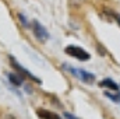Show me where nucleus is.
Returning a JSON list of instances; mask_svg holds the SVG:
<instances>
[{
    "instance_id": "nucleus-4",
    "label": "nucleus",
    "mask_w": 120,
    "mask_h": 119,
    "mask_svg": "<svg viewBox=\"0 0 120 119\" xmlns=\"http://www.w3.org/2000/svg\"><path fill=\"white\" fill-rule=\"evenodd\" d=\"M70 73H73L77 79H80V80H82L84 83H88V84H91V83H94L95 81V76L94 74H91V73H88V71H85V70H78V69H68V67H66Z\"/></svg>"
},
{
    "instance_id": "nucleus-10",
    "label": "nucleus",
    "mask_w": 120,
    "mask_h": 119,
    "mask_svg": "<svg viewBox=\"0 0 120 119\" xmlns=\"http://www.w3.org/2000/svg\"><path fill=\"white\" fill-rule=\"evenodd\" d=\"M109 14H110V16L116 20V23L120 25V14H117V13H113V11H109Z\"/></svg>"
},
{
    "instance_id": "nucleus-3",
    "label": "nucleus",
    "mask_w": 120,
    "mask_h": 119,
    "mask_svg": "<svg viewBox=\"0 0 120 119\" xmlns=\"http://www.w3.org/2000/svg\"><path fill=\"white\" fill-rule=\"evenodd\" d=\"M10 63H11L13 69H14V70H15V71H17L18 74H21V76H22L24 79L27 77V79H31V80H34V81H36V83H41V80H39V79H36V77H35V76H34L32 73H30V71H28L27 69H24V67H22V66H21V64H20V63H18L17 60L14 59L13 56H10Z\"/></svg>"
},
{
    "instance_id": "nucleus-12",
    "label": "nucleus",
    "mask_w": 120,
    "mask_h": 119,
    "mask_svg": "<svg viewBox=\"0 0 120 119\" xmlns=\"http://www.w3.org/2000/svg\"><path fill=\"white\" fill-rule=\"evenodd\" d=\"M64 116H66V118H67V119H78V118H75L74 115H71V114H67V112L64 114Z\"/></svg>"
},
{
    "instance_id": "nucleus-11",
    "label": "nucleus",
    "mask_w": 120,
    "mask_h": 119,
    "mask_svg": "<svg viewBox=\"0 0 120 119\" xmlns=\"http://www.w3.org/2000/svg\"><path fill=\"white\" fill-rule=\"evenodd\" d=\"M18 17H20V20H21V23H22V25H25V27H28V23H27V20H25V17H24L22 14H20Z\"/></svg>"
},
{
    "instance_id": "nucleus-6",
    "label": "nucleus",
    "mask_w": 120,
    "mask_h": 119,
    "mask_svg": "<svg viewBox=\"0 0 120 119\" xmlns=\"http://www.w3.org/2000/svg\"><path fill=\"white\" fill-rule=\"evenodd\" d=\"M36 114H38L39 118H42V119H61L57 114H53V112L46 111V109H38Z\"/></svg>"
},
{
    "instance_id": "nucleus-1",
    "label": "nucleus",
    "mask_w": 120,
    "mask_h": 119,
    "mask_svg": "<svg viewBox=\"0 0 120 119\" xmlns=\"http://www.w3.org/2000/svg\"><path fill=\"white\" fill-rule=\"evenodd\" d=\"M64 52H66L67 55H70L71 58H75L77 60H82V62H87V60H90V58H91V55L85 51V49H82V48H80V46H75V45H68V46H66Z\"/></svg>"
},
{
    "instance_id": "nucleus-9",
    "label": "nucleus",
    "mask_w": 120,
    "mask_h": 119,
    "mask_svg": "<svg viewBox=\"0 0 120 119\" xmlns=\"http://www.w3.org/2000/svg\"><path fill=\"white\" fill-rule=\"evenodd\" d=\"M84 1H85V0H68V4H70L71 7H80Z\"/></svg>"
},
{
    "instance_id": "nucleus-7",
    "label": "nucleus",
    "mask_w": 120,
    "mask_h": 119,
    "mask_svg": "<svg viewBox=\"0 0 120 119\" xmlns=\"http://www.w3.org/2000/svg\"><path fill=\"white\" fill-rule=\"evenodd\" d=\"M8 79H10V81H11L13 84H15V86H21L22 81H24V77H22L21 74H18L17 71H15V74H14V73L8 74Z\"/></svg>"
},
{
    "instance_id": "nucleus-8",
    "label": "nucleus",
    "mask_w": 120,
    "mask_h": 119,
    "mask_svg": "<svg viewBox=\"0 0 120 119\" xmlns=\"http://www.w3.org/2000/svg\"><path fill=\"white\" fill-rule=\"evenodd\" d=\"M105 95H106L108 98H110L112 101H115V102H119V104H120V91H116V94H112V92L106 91V92H105Z\"/></svg>"
},
{
    "instance_id": "nucleus-2",
    "label": "nucleus",
    "mask_w": 120,
    "mask_h": 119,
    "mask_svg": "<svg viewBox=\"0 0 120 119\" xmlns=\"http://www.w3.org/2000/svg\"><path fill=\"white\" fill-rule=\"evenodd\" d=\"M31 28H32V32H34L35 38H36L41 44H45V42L49 39V32L46 31V28H45L41 23L32 21V23H31Z\"/></svg>"
},
{
    "instance_id": "nucleus-5",
    "label": "nucleus",
    "mask_w": 120,
    "mask_h": 119,
    "mask_svg": "<svg viewBox=\"0 0 120 119\" xmlns=\"http://www.w3.org/2000/svg\"><path fill=\"white\" fill-rule=\"evenodd\" d=\"M99 86L101 87H105V88H109L112 90V91H119V84H116L112 79H105V80H102L101 83H99Z\"/></svg>"
}]
</instances>
